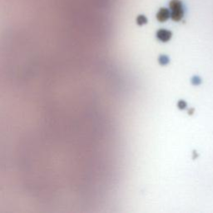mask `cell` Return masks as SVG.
Returning a JSON list of instances; mask_svg holds the SVG:
<instances>
[{
  "mask_svg": "<svg viewBox=\"0 0 213 213\" xmlns=\"http://www.w3.org/2000/svg\"><path fill=\"white\" fill-rule=\"evenodd\" d=\"M159 62L162 65H166V64L168 63V62H169V58H167V56L162 55L159 58Z\"/></svg>",
  "mask_w": 213,
  "mask_h": 213,
  "instance_id": "5",
  "label": "cell"
},
{
  "mask_svg": "<svg viewBox=\"0 0 213 213\" xmlns=\"http://www.w3.org/2000/svg\"><path fill=\"white\" fill-rule=\"evenodd\" d=\"M156 17L160 23L166 22L167 19H169L171 18V12L167 8H161Z\"/></svg>",
  "mask_w": 213,
  "mask_h": 213,
  "instance_id": "3",
  "label": "cell"
},
{
  "mask_svg": "<svg viewBox=\"0 0 213 213\" xmlns=\"http://www.w3.org/2000/svg\"><path fill=\"white\" fill-rule=\"evenodd\" d=\"M177 105H178V106H179V108H181V109H184V108H186V102H184V101H180L178 103H177Z\"/></svg>",
  "mask_w": 213,
  "mask_h": 213,
  "instance_id": "6",
  "label": "cell"
},
{
  "mask_svg": "<svg viewBox=\"0 0 213 213\" xmlns=\"http://www.w3.org/2000/svg\"><path fill=\"white\" fill-rule=\"evenodd\" d=\"M171 18L175 22H179L184 16L183 3L181 0H171L169 3Z\"/></svg>",
  "mask_w": 213,
  "mask_h": 213,
  "instance_id": "1",
  "label": "cell"
},
{
  "mask_svg": "<svg viewBox=\"0 0 213 213\" xmlns=\"http://www.w3.org/2000/svg\"><path fill=\"white\" fill-rule=\"evenodd\" d=\"M156 36H157L158 40H160L161 42H164V43H166V42H168L170 39H172V32L169 31V30H167V29H159V30L157 32Z\"/></svg>",
  "mask_w": 213,
  "mask_h": 213,
  "instance_id": "2",
  "label": "cell"
},
{
  "mask_svg": "<svg viewBox=\"0 0 213 213\" xmlns=\"http://www.w3.org/2000/svg\"><path fill=\"white\" fill-rule=\"evenodd\" d=\"M137 23H138V25L142 26V25L146 24V23H148V18H146L145 15L141 14V15H139L138 18H137Z\"/></svg>",
  "mask_w": 213,
  "mask_h": 213,
  "instance_id": "4",
  "label": "cell"
}]
</instances>
